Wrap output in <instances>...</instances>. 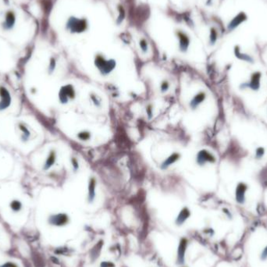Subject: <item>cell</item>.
Here are the masks:
<instances>
[{"mask_svg":"<svg viewBox=\"0 0 267 267\" xmlns=\"http://www.w3.org/2000/svg\"><path fill=\"white\" fill-rule=\"evenodd\" d=\"M10 206H11V208H12V209L13 211L17 212V211H19L21 209V203L18 202V201H13L11 203Z\"/></svg>","mask_w":267,"mask_h":267,"instance_id":"603a6c76","label":"cell"},{"mask_svg":"<svg viewBox=\"0 0 267 267\" xmlns=\"http://www.w3.org/2000/svg\"><path fill=\"white\" fill-rule=\"evenodd\" d=\"M20 129H21L22 131H24V133L25 134H26L27 137L28 138L29 135H30V132H29L28 130H27V129L26 127H25V126H22V125H20Z\"/></svg>","mask_w":267,"mask_h":267,"instance_id":"83f0119b","label":"cell"},{"mask_svg":"<svg viewBox=\"0 0 267 267\" xmlns=\"http://www.w3.org/2000/svg\"><path fill=\"white\" fill-rule=\"evenodd\" d=\"M181 158V154L177 152H174L171 153L170 155L165 159L160 164V169L161 170H167V169H169V167H170L171 166H173L174 164H175L176 162H178Z\"/></svg>","mask_w":267,"mask_h":267,"instance_id":"5b68a950","label":"cell"},{"mask_svg":"<svg viewBox=\"0 0 267 267\" xmlns=\"http://www.w3.org/2000/svg\"><path fill=\"white\" fill-rule=\"evenodd\" d=\"M14 23V17H13V14L12 13H9L6 16V26L8 28H10L13 25V24Z\"/></svg>","mask_w":267,"mask_h":267,"instance_id":"7402d4cb","label":"cell"},{"mask_svg":"<svg viewBox=\"0 0 267 267\" xmlns=\"http://www.w3.org/2000/svg\"><path fill=\"white\" fill-rule=\"evenodd\" d=\"M145 112L148 120H151V119H152L153 116H154V112H153V105L151 103H148V105H146Z\"/></svg>","mask_w":267,"mask_h":267,"instance_id":"ffe728a7","label":"cell"},{"mask_svg":"<svg viewBox=\"0 0 267 267\" xmlns=\"http://www.w3.org/2000/svg\"><path fill=\"white\" fill-rule=\"evenodd\" d=\"M56 160V152L55 150H51L49 154H48V158L46 159V163L44 165V169L47 170L49 168L53 167L55 164Z\"/></svg>","mask_w":267,"mask_h":267,"instance_id":"5bb4252c","label":"cell"},{"mask_svg":"<svg viewBox=\"0 0 267 267\" xmlns=\"http://www.w3.org/2000/svg\"><path fill=\"white\" fill-rule=\"evenodd\" d=\"M95 66L103 77L110 75L117 67L114 60H105L102 55H97L95 59Z\"/></svg>","mask_w":267,"mask_h":267,"instance_id":"6da1fadb","label":"cell"},{"mask_svg":"<svg viewBox=\"0 0 267 267\" xmlns=\"http://www.w3.org/2000/svg\"><path fill=\"white\" fill-rule=\"evenodd\" d=\"M169 88H170V83L169 82V81H167V80H162V81H161V83H160L159 85L160 92H161V93H165V92L168 91Z\"/></svg>","mask_w":267,"mask_h":267,"instance_id":"ac0fdd59","label":"cell"},{"mask_svg":"<svg viewBox=\"0 0 267 267\" xmlns=\"http://www.w3.org/2000/svg\"><path fill=\"white\" fill-rule=\"evenodd\" d=\"M76 89L71 84H68L61 87L59 92V100L62 104H67L70 100L76 98Z\"/></svg>","mask_w":267,"mask_h":267,"instance_id":"7a4b0ae2","label":"cell"},{"mask_svg":"<svg viewBox=\"0 0 267 267\" xmlns=\"http://www.w3.org/2000/svg\"><path fill=\"white\" fill-rule=\"evenodd\" d=\"M89 99L91 102V103L93 104L94 106H96V108L102 107L103 99L98 95H97L95 92H91L89 94Z\"/></svg>","mask_w":267,"mask_h":267,"instance_id":"2e32d148","label":"cell"},{"mask_svg":"<svg viewBox=\"0 0 267 267\" xmlns=\"http://www.w3.org/2000/svg\"><path fill=\"white\" fill-rule=\"evenodd\" d=\"M69 26L72 31H82L85 28V22L81 20H77L73 18L70 20Z\"/></svg>","mask_w":267,"mask_h":267,"instance_id":"4fadbf2b","label":"cell"},{"mask_svg":"<svg viewBox=\"0 0 267 267\" xmlns=\"http://www.w3.org/2000/svg\"><path fill=\"white\" fill-rule=\"evenodd\" d=\"M216 159L212 152L207 149H202L198 151L195 156V162L198 167H205L207 163H214Z\"/></svg>","mask_w":267,"mask_h":267,"instance_id":"3957f363","label":"cell"},{"mask_svg":"<svg viewBox=\"0 0 267 267\" xmlns=\"http://www.w3.org/2000/svg\"><path fill=\"white\" fill-rule=\"evenodd\" d=\"M56 68V61L54 59H52L50 61V64H49V71L52 73Z\"/></svg>","mask_w":267,"mask_h":267,"instance_id":"484cf974","label":"cell"},{"mask_svg":"<svg viewBox=\"0 0 267 267\" xmlns=\"http://www.w3.org/2000/svg\"><path fill=\"white\" fill-rule=\"evenodd\" d=\"M191 216V212L187 206L182 208L181 210L180 211L179 214L177 216L176 219V223L177 225H182L187 219H188L189 216Z\"/></svg>","mask_w":267,"mask_h":267,"instance_id":"8fae6325","label":"cell"},{"mask_svg":"<svg viewBox=\"0 0 267 267\" xmlns=\"http://www.w3.org/2000/svg\"><path fill=\"white\" fill-rule=\"evenodd\" d=\"M101 267H114V265L112 262H104L101 264Z\"/></svg>","mask_w":267,"mask_h":267,"instance_id":"4316f807","label":"cell"},{"mask_svg":"<svg viewBox=\"0 0 267 267\" xmlns=\"http://www.w3.org/2000/svg\"><path fill=\"white\" fill-rule=\"evenodd\" d=\"M260 75L259 73H255L251 77V81L247 84H244V88H250L253 91H258L260 88Z\"/></svg>","mask_w":267,"mask_h":267,"instance_id":"30bf717a","label":"cell"},{"mask_svg":"<svg viewBox=\"0 0 267 267\" xmlns=\"http://www.w3.org/2000/svg\"><path fill=\"white\" fill-rule=\"evenodd\" d=\"M180 48L182 52H186L189 46V40L186 36L180 34Z\"/></svg>","mask_w":267,"mask_h":267,"instance_id":"e0dca14e","label":"cell"},{"mask_svg":"<svg viewBox=\"0 0 267 267\" xmlns=\"http://www.w3.org/2000/svg\"><path fill=\"white\" fill-rule=\"evenodd\" d=\"M34 257V262L35 264L36 267H44L45 266V262L40 255L38 254H35Z\"/></svg>","mask_w":267,"mask_h":267,"instance_id":"d6986e66","label":"cell"},{"mask_svg":"<svg viewBox=\"0 0 267 267\" xmlns=\"http://www.w3.org/2000/svg\"><path fill=\"white\" fill-rule=\"evenodd\" d=\"M187 248V240L185 238L181 239L180 242L178 250H177V260L180 264H183L184 262V255Z\"/></svg>","mask_w":267,"mask_h":267,"instance_id":"7c38bea8","label":"cell"},{"mask_svg":"<svg viewBox=\"0 0 267 267\" xmlns=\"http://www.w3.org/2000/svg\"><path fill=\"white\" fill-rule=\"evenodd\" d=\"M96 187H97V181L95 176H91L89 177L88 182V203H92L96 199Z\"/></svg>","mask_w":267,"mask_h":267,"instance_id":"8992f818","label":"cell"},{"mask_svg":"<svg viewBox=\"0 0 267 267\" xmlns=\"http://www.w3.org/2000/svg\"><path fill=\"white\" fill-rule=\"evenodd\" d=\"M0 96H1V102H0V110H4L8 107L10 104V94L6 88L1 87L0 88Z\"/></svg>","mask_w":267,"mask_h":267,"instance_id":"9c48e42d","label":"cell"},{"mask_svg":"<svg viewBox=\"0 0 267 267\" xmlns=\"http://www.w3.org/2000/svg\"><path fill=\"white\" fill-rule=\"evenodd\" d=\"M91 136H92L91 132L88 130H82L77 134V138L78 139L79 141H84V142L90 141L91 139Z\"/></svg>","mask_w":267,"mask_h":267,"instance_id":"9a60e30c","label":"cell"},{"mask_svg":"<svg viewBox=\"0 0 267 267\" xmlns=\"http://www.w3.org/2000/svg\"><path fill=\"white\" fill-rule=\"evenodd\" d=\"M248 189V186L245 183H239L236 188V200L238 203H244L245 199V193Z\"/></svg>","mask_w":267,"mask_h":267,"instance_id":"ba28073f","label":"cell"},{"mask_svg":"<svg viewBox=\"0 0 267 267\" xmlns=\"http://www.w3.org/2000/svg\"><path fill=\"white\" fill-rule=\"evenodd\" d=\"M264 153V148H262V147H259V148H258L257 149H256V152H255V157H256V159H260L263 156Z\"/></svg>","mask_w":267,"mask_h":267,"instance_id":"cb8c5ba5","label":"cell"},{"mask_svg":"<svg viewBox=\"0 0 267 267\" xmlns=\"http://www.w3.org/2000/svg\"><path fill=\"white\" fill-rule=\"evenodd\" d=\"M0 267H17L14 263H11V262H7V263H6V264L3 265V266H1Z\"/></svg>","mask_w":267,"mask_h":267,"instance_id":"f1b7e54d","label":"cell"},{"mask_svg":"<svg viewBox=\"0 0 267 267\" xmlns=\"http://www.w3.org/2000/svg\"><path fill=\"white\" fill-rule=\"evenodd\" d=\"M206 99V93L204 91H198L191 98L189 102V108L192 111H195L202 104Z\"/></svg>","mask_w":267,"mask_h":267,"instance_id":"277c9868","label":"cell"},{"mask_svg":"<svg viewBox=\"0 0 267 267\" xmlns=\"http://www.w3.org/2000/svg\"><path fill=\"white\" fill-rule=\"evenodd\" d=\"M70 162H71L72 168H73L74 173L78 171L79 169H80V164H79L77 158L75 157V156H72L71 159H70Z\"/></svg>","mask_w":267,"mask_h":267,"instance_id":"44dd1931","label":"cell"},{"mask_svg":"<svg viewBox=\"0 0 267 267\" xmlns=\"http://www.w3.org/2000/svg\"><path fill=\"white\" fill-rule=\"evenodd\" d=\"M140 46H141V49H142V51H143L144 53H145L146 51H147V49H148V47H147V43H146L145 41H144V40L141 41V43H140Z\"/></svg>","mask_w":267,"mask_h":267,"instance_id":"d4e9b609","label":"cell"},{"mask_svg":"<svg viewBox=\"0 0 267 267\" xmlns=\"http://www.w3.org/2000/svg\"><path fill=\"white\" fill-rule=\"evenodd\" d=\"M69 221V216L65 213L53 215L49 217L48 222L49 223L54 226H63L66 225Z\"/></svg>","mask_w":267,"mask_h":267,"instance_id":"52a82bcc","label":"cell"}]
</instances>
